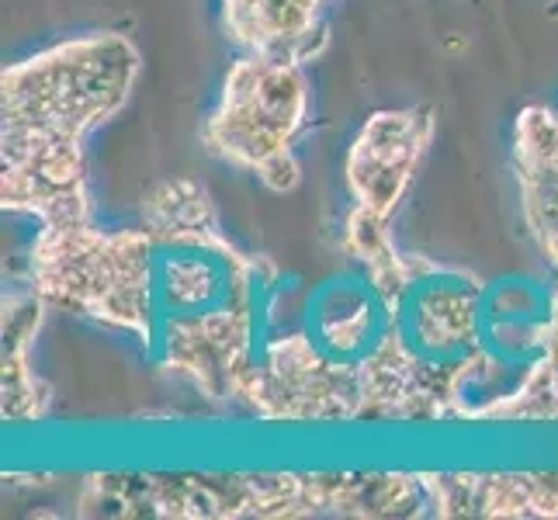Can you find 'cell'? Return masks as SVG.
<instances>
[{
	"mask_svg": "<svg viewBox=\"0 0 558 520\" xmlns=\"http://www.w3.org/2000/svg\"><path fill=\"white\" fill-rule=\"evenodd\" d=\"M84 507L122 517H420L427 475H94Z\"/></svg>",
	"mask_w": 558,
	"mask_h": 520,
	"instance_id": "5b68a950",
	"label": "cell"
},
{
	"mask_svg": "<svg viewBox=\"0 0 558 520\" xmlns=\"http://www.w3.org/2000/svg\"><path fill=\"white\" fill-rule=\"evenodd\" d=\"M434 517H558V472L427 475Z\"/></svg>",
	"mask_w": 558,
	"mask_h": 520,
	"instance_id": "9c48e42d",
	"label": "cell"
},
{
	"mask_svg": "<svg viewBox=\"0 0 558 520\" xmlns=\"http://www.w3.org/2000/svg\"><path fill=\"white\" fill-rule=\"evenodd\" d=\"M32 292L125 334L153 368L219 402L257 375L288 285L271 257L229 240L205 184L170 178L143 195L140 226L38 229Z\"/></svg>",
	"mask_w": 558,
	"mask_h": 520,
	"instance_id": "6da1fadb",
	"label": "cell"
},
{
	"mask_svg": "<svg viewBox=\"0 0 558 520\" xmlns=\"http://www.w3.org/2000/svg\"><path fill=\"white\" fill-rule=\"evenodd\" d=\"M305 122L310 81L302 63L250 52L229 66L219 101L202 125V140L219 160L281 195L302 178L295 143Z\"/></svg>",
	"mask_w": 558,
	"mask_h": 520,
	"instance_id": "52a82bcc",
	"label": "cell"
},
{
	"mask_svg": "<svg viewBox=\"0 0 558 520\" xmlns=\"http://www.w3.org/2000/svg\"><path fill=\"white\" fill-rule=\"evenodd\" d=\"M434 140V111L392 108L375 111L368 122L357 129V136L343 160V184L351 195L348 219L392 226L399 202L416 178V167L427 157Z\"/></svg>",
	"mask_w": 558,
	"mask_h": 520,
	"instance_id": "ba28073f",
	"label": "cell"
},
{
	"mask_svg": "<svg viewBox=\"0 0 558 520\" xmlns=\"http://www.w3.org/2000/svg\"><path fill=\"white\" fill-rule=\"evenodd\" d=\"M140 76V52L119 32L66 38L0 76L4 129L0 198L38 229L90 219L87 136L122 111Z\"/></svg>",
	"mask_w": 558,
	"mask_h": 520,
	"instance_id": "7a4b0ae2",
	"label": "cell"
},
{
	"mask_svg": "<svg viewBox=\"0 0 558 520\" xmlns=\"http://www.w3.org/2000/svg\"><path fill=\"white\" fill-rule=\"evenodd\" d=\"M43 299L35 292L25 299L4 302V416L8 420H32L43 416L49 407V392L43 389L38 375H32L28 347L43 313Z\"/></svg>",
	"mask_w": 558,
	"mask_h": 520,
	"instance_id": "8fae6325",
	"label": "cell"
},
{
	"mask_svg": "<svg viewBox=\"0 0 558 520\" xmlns=\"http://www.w3.org/2000/svg\"><path fill=\"white\" fill-rule=\"evenodd\" d=\"M555 337L551 275L510 271L483 281L475 302V358L454 423H507L545 375Z\"/></svg>",
	"mask_w": 558,
	"mask_h": 520,
	"instance_id": "8992f818",
	"label": "cell"
},
{
	"mask_svg": "<svg viewBox=\"0 0 558 520\" xmlns=\"http://www.w3.org/2000/svg\"><path fill=\"white\" fill-rule=\"evenodd\" d=\"M343 254L381 281L392 310L381 420L448 423L475 358V302L483 278L434 257L402 254L389 226L343 219Z\"/></svg>",
	"mask_w": 558,
	"mask_h": 520,
	"instance_id": "277c9868",
	"label": "cell"
},
{
	"mask_svg": "<svg viewBox=\"0 0 558 520\" xmlns=\"http://www.w3.org/2000/svg\"><path fill=\"white\" fill-rule=\"evenodd\" d=\"M548 261V275L555 281V337H551V358L545 375L534 382V389L517 407L513 420H558V233L534 243Z\"/></svg>",
	"mask_w": 558,
	"mask_h": 520,
	"instance_id": "7c38bea8",
	"label": "cell"
},
{
	"mask_svg": "<svg viewBox=\"0 0 558 520\" xmlns=\"http://www.w3.org/2000/svg\"><path fill=\"white\" fill-rule=\"evenodd\" d=\"M392 310L381 281L351 257L310 285L295 313H281L257 375L240 402L264 420H381Z\"/></svg>",
	"mask_w": 558,
	"mask_h": 520,
	"instance_id": "3957f363",
	"label": "cell"
},
{
	"mask_svg": "<svg viewBox=\"0 0 558 520\" xmlns=\"http://www.w3.org/2000/svg\"><path fill=\"white\" fill-rule=\"evenodd\" d=\"M326 0H222L226 28L260 56L310 63L326 43Z\"/></svg>",
	"mask_w": 558,
	"mask_h": 520,
	"instance_id": "30bf717a",
	"label": "cell"
}]
</instances>
